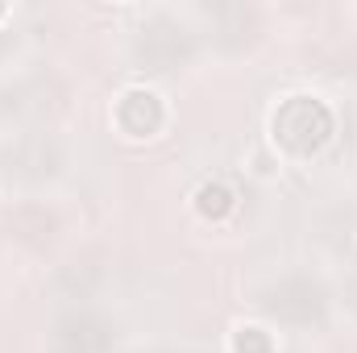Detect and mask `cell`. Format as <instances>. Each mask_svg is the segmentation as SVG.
Instances as JSON below:
<instances>
[{
    "label": "cell",
    "mask_w": 357,
    "mask_h": 353,
    "mask_svg": "<svg viewBox=\"0 0 357 353\" xmlns=\"http://www.w3.org/2000/svg\"><path fill=\"white\" fill-rule=\"evenodd\" d=\"M274 129H278V137H282L291 150L307 154V150H316V146L328 137V112H324L320 104L295 100V104L282 108V117L274 121Z\"/></svg>",
    "instance_id": "6da1fadb"
},
{
    "label": "cell",
    "mask_w": 357,
    "mask_h": 353,
    "mask_svg": "<svg viewBox=\"0 0 357 353\" xmlns=\"http://www.w3.org/2000/svg\"><path fill=\"white\" fill-rule=\"evenodd\" d=\"M266 308L274 312V316H282V320L307 324V320L320 316L324 299H320V287H316V283H307V278H291V283H282V287L270 295Z\"/></svg>",
    "instance_id": "7a4b0ae2"
},
{
    "label": "cell",
    "mask_w": 357,
    "mask_h": 353,
    "mask_svg": "<svg viewBox=\"0 0 357 353\" xmlns=\"http://www.w3.org/2000/svg\"><path fill=\"white\" fill-rule=\"evenodd\" d=\"M108 329L100 324V320H91V316H71V320H63V329H59V345L67 353H104L108 350Z\"/></svg>",
    "instance_id": "3957f363"
},
{
    "label": "cell",
    "mask_w": 357,
    "mask_h": 353,
    "mask_svg": "<svg viewBox=\"0 0 357 353\" xmlns=\"http://www.w3.org/2000/svg\"><path fill=\"white\" fill-rule=\"evenodd\" d=\"M354 295H357V283H354Z\"/></svg>",
    "instance_id": "277c9868"
}]
</instances>
